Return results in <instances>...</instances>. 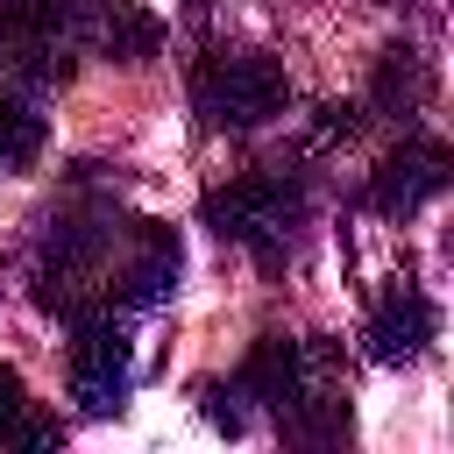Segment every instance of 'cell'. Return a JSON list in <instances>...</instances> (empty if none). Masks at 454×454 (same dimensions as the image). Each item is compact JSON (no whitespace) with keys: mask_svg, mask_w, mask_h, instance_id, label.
I'll use <instances>...</instances> for the list:
<instances>
[{"mask_svg":"<svg viewBox=\"0 0 454 454\" xmlns=\"http://www.w3.org/2000/svg\"><path fill=\"white\" fill-rule=\"evenodd\" d=\"M35 14L71 64H85V57L142 64V57H156V21L135 0H35Z\"/></svg>","mask_w":454,"mask_h":454,"instance_id":"4","label":"cell"},{"mask_svg":"<svg viewBox=\"0 0 454 454\" xmlns=\"http://www.w3.org/2000/svg\"><path fill=\"white\" fill-rule=\"evenodd\" d=\"M312 213V192L298 170H255L234 177L220 192H206V227L234 248H248L262 270H284V255L298 248V227Z\"/></svg>","mask_w":454,"mask_h":454,"instance_id":"2","label":"cell"},{"mask_svg":"<svg viewBox=\"0 0 454 454\" xmlns=\"http://www.w3.org/2000/svg\"><path fill=\"white\" fill-rule=\"evenodd\" d=\"M57 440H64V426L43 419L35 397H28V383L0 362V447H57Z\"/></svg>","mask_w":454,"mask_h":454,"instance_id":"10","label":"cell"},{"mask_svg":"<svg viewBox=\"0 0 454 454\" xmlns=\"http://www.w3.org/2000/svg\"><path fill=\"white\" fill-rule=\"evenodd\" d=\"M78 340H71V397L85 419H114L128 404V383H135V340H128V319L121 305H99L85 319H71Z\"/></svg>","mask_w":454,"mask_h":454,"instance_id":"5","label":"cell"},{"mask_svg":"<svg viewBox=\"0 0 454 454\" xmlns=\"http://www.w3.org/2000/svg\"><path fill=\"white\" fill-rule=\"evenodd\" d=\"M284 106H291V78H284V64L262 57V50H206L199 71H192V114H199L213 135L270 128Z\"/></svg>","mask_w":454,"mask_h":454,"instance_id":"3","label":"cell"},{"mask_svg":"<svg viewBox=\"0 0 454 454\" xmlns=\"http://www.w3.org/2000/svg\"><path fill=\"white\" fill-rule=\"evenodd\" d=\"M177 270H184L177 234L156 227V220H128V234H121V248H114L106 298H114L121 312H149V305H163V298L177 291Z\"/></svg>","mask_w":454,"mask_h":454,"instance_id":"6","label":"cell"},{"mask_svg":"<svg viewBox=\"0 0 454 454\" xmlns=\"http://www.w3.org/2000/svg\"><path fill=\"white\" fill-rule=\"evenodd\" d=\"M433 333H440V312H433V298H426L419 284H404V277H390V291L369 305V326H362L369 362H390V369L419 362V355L433 348Z\"/></svg>","mask_w":454,"mask_h":454,"instance_id":"8","label":"cell"},{"mask_svg":"<svg viewBox=\"0 0 454 454\" xmlns=\"http://www.w3.org/2000/svg\"><path fill=\"white\" fill-rule=\"evenodd\" d=\"M426 92H433L426 57H419V50H383V64H376V114L411 121V114L426 106Z\"/></svg>","mask_w":454,"mask_h":454,"instance_id":"9","label":"cell"},{"mask_svg":"<svg viewBox=\"0 0 454 454\" xmlns=\"http://www.w3.org/2000/svg\"><path fill=\"white\" fill-rule=\"evenodd\" d=\"M128 220L114 206H71L50 220L43 234V255H35V305L57 312V319H85L106 298V277H114V248H121Z\"/></svg>","mask_w":454,"mask_h":454,"instance_id":"1","label":"cell"},{"mask_svg":"<svg viewBox=\"0 0 454 454\" xmlns=\"http://www.w3.org/2000/svg\"><path fill=\"white\" fill-rule=\"evenodd\" d=\"M50 128H43V99H7L0 92V177H21L43 156Z\"/></svg>","mask_w":454,"mask_h":454,"instance_id":"11","label":"cell"},{"mask_svg":"<svg viewBox=\"0 0 454 454\" xmlns=\"http://www.w3.org/2000/svg\"><path fill=\"white\" fill-rule=\"evenodd\" d=\"M440 192H447V149H440L433 135H411V142H397V149L376 163V177H369V213L411 220V213L433 206Z\"/></svg>","mask_w":454,"mask_h":454,"instance_id":"7","label":"cell"}]
</instances>
